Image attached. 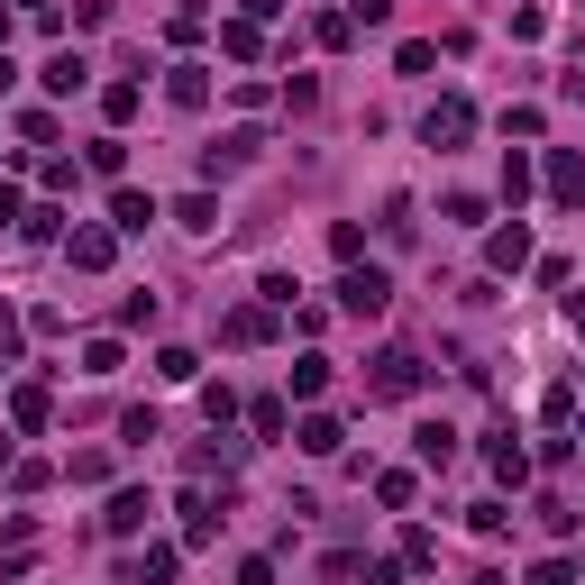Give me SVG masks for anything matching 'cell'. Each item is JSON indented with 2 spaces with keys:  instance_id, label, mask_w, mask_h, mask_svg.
I'll return each mask as SVG.
<instances>
[{
  "instance_id": "cell-35",
  "label": "cell",
  "mask_w": 585,
  "mask_h": 585,
  "mask_svg": "<svg viewBox=\"0 0 585 585\" xmlns=\"http://www.w3.org/2000/svg\"><path fill=\"white\" fill-rule=\"evenodd\" d=\"M0 366H19V312L0 302Z\"/></svg>"
},
{
  "instance_id": "cell-32",
  "label": "cell",
  "mask_w": 585,
  "mask_h": 585,
  "mask_svg": "<svg viewBox=\"0 0 585 585\" xmlns=\"http://www.w3.org/2000/svg\"><path fill=\"white\" fill-rule=\"evenodd\" d=\"M83 375H119V339H92L83 348Z\"/></svg>"
},
{
  "instance_id": "cell-24",
  "label": "cell",
  "mask_w": 585,
  "mask_h": 585,
  "mask_svg": "<svg viewBox=\"0 0 585 585\" xmlns=\"http://www.w3.org/2000/svg\"><path fill=\"white\" fill-rule=\"evenodd\" d=\"M549 192L558 201H585V165L576 156H549Z\"/></svg>"
},
{
  "instance_id": "cell-18",
  "label": "cell",
  "mask_w": 585,
  "mask_h": 585,
  "mask_svg": "<svg viewBox=\"0 0 585 585\" xmlns=\"http://www.w3.org/2000/svg\"><path fill=\"white\" fill-rule=\"evenodd\" d=\"M220 56H238V65H257V56H266V37H257V19H229V28H220Z\"/></svg>"
},
{
  "instance_id": "cell-41",
  "label": "cell",
  "mask_w": 585,
  "mask_h": 585,
  "mask_svg": "<svg viewBox=\"0 0 585 585\" xmlns=\"http://www.w3.org/2000/svg\"><path fill=\"white\" fill-rule=\"evenodd\" d=\"M19 10H37V19H56V0H19Z\"/></svg>"
},
{
  "instance_id": "cell-1",
  "label": "cell",
  "mask_w": 585,
  "mask_h": 585,
  "mask_svg": "<svg viewBox=\"0 0 585 585\" xmlns=\"http://www.w3.org/2000/svg\"><path fill=\"white\" fill-rule=\"evenodd\" d=\"M385 302H394V274H385V266H348V274H339V312H348V320H375Z\"/></svg>"
},
{
  "instance_id": "cell-5",
  "label": "cell",
  "mask_w": 585,
  "mask_h": 585,
  "mask_svg": "<svg viewBox=\"0 0 585 585\" xmlns=\"http://www.w3.org/2000/svg\"><path fill=\"white\" fill-rule=\"evenodd\" d=\"M421 138H430V147L448 156V147H467V138H476V110H467V101H440V110L421 119Z\"/></svg>"
},
{
  "instance_id": "cell-17",
  "label": "cell",
  "mask_w": 585,
  "mask_h": 585,
  "mask_svg": "<svg viewBox=\"0 0 585 585\" xmlns=\"http://www.w3.org/2000/svg\"><path fill=\"white\" fill-rule=\"evenodd\" d=\"M211 530H220V503L211 494H184V549H201Z\"/></svg>"
},
{
  "instance_id": "cell-13",
  "label": "cell",
  "mask_w": 585,
  "mask_h": 585,
  "mask_svg": "<svg viewBox=\"0 0 585 585\" xmlns=\"http://www.w3.org/2000/svg\"><path fill=\"white\" fill-rule=\"evenodd\" d=\"M339 440H348V430L329 421V412H312V421L293 430V448H302V457H339Z\"/></svg>"
},
{
  "instance_id": "cell-6",
  "label": "cell",
  "mask_w": 585,
  "mask_h": 585,
  "mask_svg": "<svg viewBox=\"0 0 585 585\" xmlns=\"http://www.w3.org/2000/svg\"><path fill=\"white\" fill-rule=\"evenodd\" d=\"M147 522H156V494H138V485L110 494V513H101V530H110V540H138Z\"/></svg>"
},
{
  "instance_id": "cell-23",
  "label": "cell",
  "mask_w": 585,
  "mask_h": 585,
  "mask_svg": "<svg viewBox=\"0 0 585 585\" xmlns=\"http://www.w3.org/2000/svg\"><path fill=\"white\" fill-rule=\"evenodd\" d=\"M156 375H165V385H201V358H192V348H156Z\"/></svg>"
},
{
  "instance_id": "cell-33",
  "label": "cell",
  "mask_w": 585,
  "mask_h": 585,
  "mask_svg": "<svg viewBox=\"0 0 585 585\" xmlns=\"http://www.w3.org/2000/svg\"><path fill=\"white\" fill-rule=\"evenodd\" d=\"M530 585H576V558H540V568H530Z\"/></svg>"
},
{
  "instance_id": "cell-36",
  "label": "cell",
  "mask_w": 585,
  "mask_h": 585,
  "mask_svg": "<svg viewBox=\"0 0 585 585\" xmlns=\"http://www.w3.org/2000/svg\"><path fill=\"white\" fill-rule=\"evenodd\" d=\"M348 19H366V28H385V19H394V0H348Z\"/></svg>"
},
{
  "instance_id": "cell-19",
  "label": "cell",
  "mask_w": 585,
  "mask_h": 585,
  "mask_svg": "<svg viewBox=\"0 0 585 585\" xmlns=\"http://www.w3.org/2000/svg\"><path fill=\"white\" fill-rule=\"evenodd\" d=\"M174 220H184L192 238H211V229H220V201H211V192H184V201H174Z\"/></svg>"
},
{
  "instance_id": "cell-43",
  "label": "cell",
  "mask_w": 585,
  "mask_h": 585,
  "mask_svg": "<svg viewBox=\"0 0 585 585\" xmlns=\"http://www.w3.org/2000/svg\"><path fill=\"white\" fill-rule=\"evenodd\" d=\"M0 37H10V10H0Z\"/></svg>"
},
{
  "instance_id": "cell-21",
  "label": "cell",
  "mask_w": 585,
  "mask_h": 585,
  "mask_svg": "<svg viewBox=\"0 0 585 585\" xmlns=\"http://www.w3.org/2000/svg\"><path fill=\"white\" fill-rule=\"evenodd\" d=\"M329 394V358H293V402H320Z\"/></svg>"
},
{
  "instance_id": "cell-34",
  "label": "cell",
  "mask_w": 585,
  "mask_h": 585,
  "mask_svg": "<svg viewBox=\"0 0 585 585\" xmlns=\"http://www.w3.org/2000/svg\"><path fill=\"white\" fill-rule=\"evenodd\" d=\"M348 576H366V585H402V558H366V568H348Z\"/></svg>"
},
{
  "instance_id": "cell-30",
  "label": "cell",
  "mask_w": 585,
  "mask_h": 585,
  "mask_svg": "<svg viewBox=\"0 0 585 585\" xmlns=\"http://www.w3.org/2000/svg\"><path fill=\"white\" fill-rule=\"evenodd\" d=\"M119 440L147 448V440H165V421H156V412H129V421H119Z\"/></svg>"
},
{
  "instance_id": "cell-25",
  "label": "cell",
  "mask_w": 585,
  "mask_h": 585,
  "mask_svg": "<svg viewBox=\"0 0 585 585\" xmlns=\"http://www.w3.org/2000/svg\"><path fill=\"white\" fill-rule=\"evenodd\" d=\"M201 28H211V10H201V0H184V10H174V19H165V37H174V46H192Z\"/></svg>"
},
{
  "instance_id": "cell-42",
  "label": "cell",
  "mask_w": 585,
  "mask_h": 585,
  "mask_svg": "<svg viewBox=\"0 0 585 585\" xmlns=\"http://www.w3.org/2000/svg\"><path fill=\"white\" fill-rule=\"evenodd\" d=\"M576 339H585V302H576Z\"/></svg>"
},
{
  "instance_id": "cell-16",
  "label": "cell",
  "mask_w": 585,
  "mask_h": 585,
  "mask_svg": "<svg viewBox=\"0 0 585 585\" xmlns=\"http://www.w3.org/2000/svg\"><path fill=\"white\" fill-rule=\"evenodd\" d=\"M412 494H421L412 467H385V476H375V503H385V513H412Z\"/></svg>"
},
{
  "instance_id": "cell-20",
  "label": "cell",
  "mask_w": 585,
  "mask_h": 585,
  "mask_svg": "<svg viewBox=\"0 0 585 585\" xmlns=\"http://www.w3.org/2000/svg\"><path fill=\"white\" fill-rule=\"evenodd\" d=\"M257 147H266L257 129H229V138L211 147V174H220V165H257Z\"/></svg>"
},
{
  "instance_id": "cell-14",
  "label": "cell",
  "mask_w": 585,
  "mask_h": 585,
  "mask_svg": "<svg viewBox=\"0 0 585 585\" xmlns=\"http://www.w3.org/2000/svg\"><path fill=\"white\" fill-rule=\"evenodd\" d=\"M412 457H421V467H448V457H457V430H448V421H421V430H412Z\"/></svg>"
},
{
  "instance_id": "cell-39",
  "label": "cell",
  "mask_w": 585,
  "mask_h": 585,
  "mask_svg": "<svg viewBox=\"0 0 585 585\" xmlns=\"http://www.w3.org/2000/svg\"><path fill=\"white\" fill-rule=\"evenodd\" d=\"M274 10H284V0H238V19H274Z\"/></svg>"
},
{
  "instance_id": "cell-10",
  "label": "cell",
  "mask_w": 585,
  "mask_h": 585,
  "mask_svg": "<svg viewBox=\"0 0 585 585\" xmlns=\"http://www.w3.org/2000/svg\"><path fill=\"white\" fill-rule=\"evenodd\" d=\"M37 83H46V92H56V101H73V92H83V83H92V65H83V56H73V46H56V56H46V73H37Z\"/></svg>"
},
{
  "instance_id": "cell-15",
  "label": "cell",
  "mask_w": 585,
  "mask_h": 585,
  "mask_svg": "<svg viewBox=\"0 0 585 585\" xmlns=\"http://www.w3.org/2000/svg\"><path fill=\"white\" fill-rule=\"evenodd\" d=\"M10 421H19V430H46V421H56V402H46V385H10Z\"/></svg>"
},
{
  "instance_id": "cell-38",
  "label": "cell",
  "mask_w": 585,
  "mask_h": 585,
  "mask_svg": "<svg viewBox=\"0 0 585 585\" xmlns=\"http://www.w3.org/2000/svg\"><path fill=\"white\" fill-rule=\"evenodd\" d=\"M19 220H28V211H19V192L0 184V229H19Z\"/></svg>"
},
{
  "instance_id": "cell-8",
  "label": "cell",
  "mask_w": 585,
  "mask_h": 585,
  "mask_svg": "<svg viewBox=\"0 0 585 585\" xmlns=\"http://www.w3.org/2000/svg\"><path fill=\"white\" fill-rule=\"evenodd\" d=\"M485 467H494V485H530V448L513 440V430H494V440H485Z\"/></svg>"
},
{
  "instance_id": "cell-29",
  "label": "cell",
  "mask_w": 585,
  "mask_h": 585,
  "mask_svg": "<svg viewBox=\"0 0 585 585\" xmlns=\"http://www.w3.org/2000/svg\"><path fill=\"white\" fill-rule=\"evenodd\" d=\"M138 101H147L138 83H110V92H101V110H110V119H138Z\"/></svg>"
},
{
  "instance_id": "cell-12",
  "label": "cell",
  "mask_w": 585,
  "mask_h": 585,
  "mask_svg": "<svg viewBox=\"0 0 585 585\" xmlns=\"http://www.w3.org/2000/svg\"><path fill=\"white\" fill-rule=\"evenodd\" d=\"M165 101H174V110H201V101H211V65H174L165 73Z\"/></svg>"
},
{
  "instance_id": "cell-28",
  "label": "cell",
  "mask_w": 585,
  "mask_h": 585,
  "mask_svg": "<svg viewBox=\"0 0 585 585\" xmlns=\"http://www.w3.org/2000/svg\"><path fill=\"white\" fill-rule=\"evenodd\" d=\"M247 421H257V440H284V430H293V421H284V402H274V394H266V402H257Z\"/></svg>"
},
{
  "instance_id": "cell-26",
  "label": "cell",
  "mask_w": 585,
  "mask_h": 585,
  "mask_svg": "<svg viewBox=\"0 0 585 585\" xmlns=\"http://www.w3.org/2000/svg\"><path fill=\"white\" fill-rule=\"evenodd\" d=\"M329 247H339V266H358V257H366V229L339 220V229H329Z\"/></svg>"
},
{
  "instance_id": "cell-27",
  "label": "cell",
  "mask_w": 585,
  "mask_h": 585,
  "mask_svg": "<svg viewBox=\"0 0 585 585\" xmlns=\"http://www.w3.org/2000/svg\"><path fill=\"white\" fill-rule=\"evenodd\" d=\"M312 37H320V46H348V37H358V19H348V10H329V19H312Z\"/></svg>"
},
{
  "instance_id": "cell-11",
  "label": "cell",
  "mask_w": 585,
  "mask_h": 585,
  "mask_svg": "<svg viewBox=\"0 0 585 585\" xmlns=\"http://www.w3.org/2000/svg\"><path fill=\"white\" fill-rule=\"evenodd\" d=\"M174 568H184V549L156 540V549H138V558H129V585H174Z\"/></svg>"
},
{
  "instance_id": "cell-31",
  "label": "cell",
  "mask_w": 585,
  "mask_h": 585,
  "mask_svg": "<svg viewBox=\"0 0 585 585\" xmlns=\"http://www.w3.org/2000/svg\"><path fill=\"white\" fill-rule=\"evenodd\" d=\"M467 522H476V530H485V540H503V530H513V513H503V503H494V494H485V503H476V513H467Z\"/></svg>"
},
{
  "instance_id": "cell-2",
  "label": "cell",
  "mask_w": 585,
  "mask_h": 585,
  "mask_svg": "<svg viewBox=\"0 0 585 585\" xmlns=\"http://www.w3.org/2000/svg\"><path fill=\"white\" fill-rule=\"evenodd\" d=\"M366 394H375V402H412V394H421V358H412V348H385L375 375H366Z\"/></svg>"
},
{
  "instance_id": "cell-4",
  "label": "cell",
  "mask_w": 585,
  "mask_h": 585,
  "mask_svg": "<svg viewBox=\"0 0 585 585\" xmlns=\"http://www.w3.org/2000/svg\"><path fill=\"white\" fill-rule=\"evenodd\" d=\"M65 257H73V274H101L119 257V229H65Z\"/></svg>"
},
{
  "instance_id": "cell-9",
  "label": "cell",
  "mask_w": 585,
  "mask_h": 585,
  "mask_svg": "<svg viewBox=\"0 0 585 585\" xmlns=\"http://www.w3.org/2000/svg\"><path fill=\"white\" fill-rule=\"evenodd\" d=\"M485 266H494V274H522V266H530V229H522V220H513V229H485Z\"/></svg>"
},
{
  "instance_id": "cell-40",
  "label": "cell",
  "mask_w": 585,
  "mask_h": 585,
  "mask_svg": "<svg viewBox=\"0 0 585 585\" xmlns=\"http://www.w3.org/2000/svg\"><path fill=\"white\" fill-rule=\"evenodd\" d=\"M10 83H19V65H10V46H0V92H10Z\"/></svg>"
},
{
  "instance_id": "cell-3",
  "label": "cell",
  "mask_w": 585,
  "mask_h": 585,
  "mask_svg": "<svg viewBox=\"0 0 585 585\" xmlns=\"http://www.w3.org/2000/svg\"><path fill=\"white\" fill-rule=\"evenodd\" d=\"M156 220H165V211H156V192H138V184H119V192H110V229H119V238H147Z\"/></svg>"
},
{
  "instance_id": "cell-7",
  "label": "cell",
  "mask_w": 585,
  "mask_h": 585,
  "mask_svg": "<svg viewBox=\"0 0 585 585\" xmlns=\"http://www.w3.org/2000/svg\"><path fill=\"white\" fill-rule=\"evenodd\" d=\"M220 339H229V348H266V339H274V312H266V302H238V312L220 320Z\"/></svg>"
},
{
  "instance_id": "cell-22",
  "label": "cell",
  "mask_w": 585,
  "mask_h": 585,
  "mask_svg": "<svg viewBox=\"0 0 585 585\" xmlns=\"http://www.w3.org/2000/svg\"><path fill=\"white\" fill-rule=\"evenodd\" d=\"M503 201H513V211L530 201V156H522V147H503Z\"/></svg>"
},
{
  "instance_id": "cell-37",
  "label": "cell",
  "mask_w": 585,
  "mask_h": 585,
  "mask_svg": "<svg viewBox=\"0 0 585 585\" xmlns=\"http://www.w3.org/2000/svg\"><path fill=\"white\" fill-rule=\"evenodd\" d=\"M238 585H274V558H238Z\"/></svg>"
}]
</instances>
